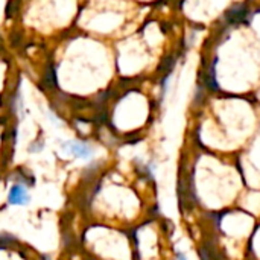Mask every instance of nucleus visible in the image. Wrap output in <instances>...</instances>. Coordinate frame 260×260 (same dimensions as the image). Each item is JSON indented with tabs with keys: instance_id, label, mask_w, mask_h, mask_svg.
<instances>
[{
	"instance_id": "obj_3",
	"label": "nucleus",
	"mask_w": 260,
	"mask_h": 260,
	"mask_svg": "<svg viewBox=\"0 0 260 260\" xmlns=\"http://www.w3.org/2000/svg\"><path fill=\"white\" fill-rule=\"evenodd\" d=\"M177 259H178V260H187L186 257H184V254H183V253H177Z\"/></svg>"
},
{
	"instance_id": "obj_2",
	"label": "nucleus",
	"mask_w": 260,
	"mask_h": 260,
	"mask_svg": "<svg viewBox=\"0 0 260 260\" xmlns=\"http://www.w3.org/2000/svg\"><path fill=\"white\" fill-rule=\"evenodd\" d=\"M29 201H30V198L26 192V187H23L20 184H14L11 187L9 195H8V203L11 206H26Z\"/></svg>"
},
{
	"instance_id": "obj_1",
	"label": "nucleus",
	"mask_w": 260,
	"mask_h": 260,
	"mask_svg": "<svg viewBox=\"0 0 260 260\" xmlns=\"http://www.w3.org/2000/svg\"><path fill=\"white\" fill-rule=\"evenodd\" d=\"M62 149L76 158H88L93 154V149L81 142H66L62 143Z\"/></svg>"
}]
</instances>
